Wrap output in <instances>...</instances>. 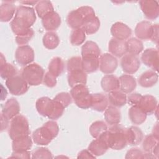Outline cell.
I'll return each mask as SVG.
<instances>
[{"mask_svg":"<svg viewBox=\"0 0 159 159\" xmlns=\"http://www.w3.org/2000/svg\"><path fill=\"white\" fill-rule=\"evenodd\" d=\"M36 16L33 8L19 6L13 20L11 22V27L12 32L16 35L22 34L28 31L34 24Z\"/></svg>","mask_w":159,"mask_h":159,"instance_id":"obj_1","label":"cell"},{"mask_svg":"<svg viewBox=\"0 0 159 159\" xmlns=\"http://www.w3.org/2000/svg\"><path fill=\"white\" fill-rule=\"evenodd\" d=\"M35 106L40 115L52 120L60 118L65 109V107L60 102L48 97H42L38 99Z\"/></svg>","mask_w":159,"mask_h":159,"instance_id":"obj_2","label":"cell"},{"mask_svg":"<svg viewBox=\"0 0 159 159\" xmlns=\"http://www.w3.org/2000/svg\"><path fill=\"white\" fill-rule=\"evenodd\" d=\"M58 131L57 123L53 120H49L33 132L32 139L37 145H47L57 136Z\"/></svg>","mask_w":159,"mask_h":159,"instance_id":"obj_3","label":"cell"},{"mask_svg":"<svg viewBox=\"0 0 159 159\" xmlns=\"http://www.w3.org/2000/svg\"><path fill=\"white\" fill-rule=\"evenodd\" d=\"M125 129L116 124L107 129L104 135L109 148L113 150H121L126 147L128 143Z\"/></svg>","mask_w":159,"mask_h":159,"instance_id":"obj_4","label":"cell"},{"mask_svg":"<svg viewBox=\"0 0 159 159\" xmlns=\"http://www.w3.org/2000/svg\"><path fill=\"white\" fill-rule=\"evenodd\" d=\"M95 16L93 9L89 6H81L71 11L68 15L66 22L68 25L73 29L81 28L84 22L89 18Z\"/></svg>","mask_w":159,"mask_h":159,"instance_id":"obj_5","label":"cell"},{"mask_svg":"<svg viewBox=\"0 0 159 159\" xmlns=\"http://www.w3.org/2000/svg\"><path fill=\"white\" fill-rule=\"evenodd\" d=\"M8 133L12 140L29 135V125L27 118L21 114H18L12 118L10 123Z\"/></svg>","mask_w":159,"mask_h":159,"instance_id":"obj_6","label":"cell"},{"mask_svg":"<svg viewBox=\"0 0 159 159\" xmlns=\"http://www.w3.org/2000/svg\"><path fill=\"white\" fill-rule=\"evenodd\" d=\"M21 76L29 85L37 86L43 81L44 70L37 63H30L23 68Z\"/></svg>","mask_w":159,"mask_h":159,"instance_id":"obj_7","label":"cell"},{"mask_svg":"<svg viewBox=\"0 0 159 159\" xmlns=\"http://www.w3.org/2000/svg\"><path fill=\"white\" fill-rule=\"evenodd\" d=\"M70 94L78 107L81 109H88L91 107V94L89 93L85 84H79L73 87Z\"/></svg>","mask_w":159,"mask_h":159,"instance_id":"obj_8","label":"cell"},{"mask_svg":"<svg viewBox=\"0 0 159 159\" xmlns=\"http://www.w3.org/2000/svg\"><path fill=\"white\" fill-rule=\"evenodd\" d=\"M28 83L21 75H16L6 81V86L9 90L11 94L19 96L25 94L29 88Z\"/></svg>","mask_w":159,"mask_h":159,"instance_id":"obj_9","label":"cell"},{"mask_svg":"<svg viewBox=\"0 0 159 159\" xmlns=\"http://www.w3.org/2000/svg\"><path fill=\"white\" fill-rule=\"evenodd\" d=\"M15 58L19 64L22 66H27L34 60V50L27 45L19 46L16 50Z\"/></svg>","mask_w":159,"mask_h":159,"instance_id":"obj_10","label":"cell"},{"mask_svg":"<svg viewBox=\"0 0 159 159\" xmlns=\"http://www.w3.org/2000/svg\"><path fill=\"white\" fill-rule=\"evenodd\" d=\"M117 58L110 53H104L99 57V69L105 74H111L114 72L117 67Z\"/></svg>","mask_w":159,"mask_h":159,"instance_id":"obj_11","label":"cell"},{"mask_svg":"<svg viewBox=\"0 0 159 159\" xmlns=\"http://www.w3.org/2000/svg\"><path fill=\"white\" fill-rule=\"evenodd\" d=\"M120 65L123 71L127 74L135 73L140 68L139 59L134 55L125 54L120 61Z\"/></svg>","mask_w":159,"mask_h":159,"instance_id":"obj_12","label":"cell"},{"mask_svg":"<svg viewBox=\"0 0 159 159\" xmlns=\"http://www.w3.org/2000/svg\"><path fill=\"white\" fill-rule=\"evenodd\" d=\"M140 7L145 15L148 19H155L159 15V6L156 1L142 0L139 1Z\"/></svg>","mask_w":159,"mask_h":159,"instance_id":"obj_13","label":"cell"},{"mask_svg":"<svg viewBox=\"0 0 159 159\" xmlns=\"http://www.w3.org/2000/svg\"><path fill=\"white\" fill-rule=\"evenodd\" d=\"M158 51L152 48L146 49L141 56L142 62L155 71L158 70Z\"/></svg>","mask_w":159,"mask_h":159,"instance_id":"obj_14","label":"cell"},{"mask_svg":"<svg viewBox=\"0 0 159 159\" xmlns=\"http://www.w3.org/2000/svg\"><path fill=\"white\" fill-rule=\"evenodd\" d=\"M105 132L99 137L96 138V139L92 141L88 146V150L95 157L102 155L109 148L105 138Z\"/></svg>","mask_w":159,"mask_h":159,"instance_id":"obj_15","label":"cell"},{"mask_svg":"<svg viewBox=\"0 0 159 159\" xmlns=\"http://www.w3.org/2000/svg\"><path fill=\"white\" fill-rule=\"evenodd\" d=\"M111 33L114 39L125 40L131 35L132 30L126 24L120 22H117L112 25Z\"/></svg>","mask_w":159,"mask_h":159,"instance_id":"obj_16","label":"cell"},{"mask_svg":"<svg viewBox=\"0 0 159 159\" xmlns=\"http://www.w3.org/2000/svg\"><path fill=\"white\" fill-rule=\"evenodd\" d=\"M43 27L49 32L57 29L61 24V18L58 13L52 11L42 19Z\"/></svg>","mask_w":159,"mask_h":159,"instance_id":"obj_17","label":"cell"},{"mask_svg":"<svg viewBox=\"0 0 159 159\" xmlns=\"http://www.w3.org/2000/svg\"><path fill=\"white\" fill-rule=\"evenodd\" d=\"M153 25L146 20L138 23L135 29V34L139 40L151 39Z\"/></svg>","mask_w":159,"mask_h":159,"instance_id":"obj_18","label":"cell"},{"mask_svg":"<svg viewBox=\"0 0 159 159\" xmlns=\"http://www.w3.org/2000/svg\"><path fill=\"white\" fill-rule=\"evenodd\" d=\"M142 111L147 115L155 113L157 109V101L156 98L150 94H147L142 96V98L138 105Z\"/></svg>","mask_w":159,"mask_h":159,"instance_id":"obj_19","label":"cell"},{"mask_svg":"<svg viewBox=\"0 0 159 159\" xmlns=\"http://www.w3.org/2000/svg\"><path fill=\"white\" fill-rule=\"evenodd\" d=\"M108 50L114 57H123L127 53L126 42L113 38L109 42Z\"/></svg>","mask_w":159,"mask_h":159,"instance_id":"obj_20","label":"cell"},{"mask_svg":"<svg viewBox=\"0 0 159 159\" xmlns=\"http://www.w3.org/2000/svg\"><path fill=\"white\" fill-rule=\"evenodd\" d=\"M19 111L20 106L18 101L14 98H11L8 99L4 105L2 114L9 120L18 115Z\"/></svg>","mask_w":159,"mask_h":159,"instance_id":"obj_21","label":"cell"},{"mask_svg":"<svg viewBox=\"0 0 159 159\" xmlns=\"http://www.w3.org/2000/svg\"><path fill=\"white\" fill-rule=\"evenodd\" d=\"M108 98L102 93L91 94V107L93 110L98 112H103L108 106Z\"/></svg>","mask_w":159,"mask_h":159,"instance_id":"obj_22","label":"cell"},{"mask_svg":"<svg viewBox=\"0 0 159 159\" xmlns=\"http://www.w3.org/2000/svg\"><path fill=\"white\" fill-rule=\"evenodd\" d=\"M82 68L85 73H93L99 67V57L94 55L81 57Z\"/></svg>","mask_w":159,"mask_h":159,"instance_id":"obj_23","label":"cell"},{"mask_svg":"<svg viewBox=\"0 0 159 159\" xmlns=\"http://www.w3.org/2000/svg\"><path fill=\"white\" fill-rule=\"evenodd\" d=\"M101 85L105 92L110 93L119 89V79L113 75H106L102 78Z\"/></svg>","mask_w":159,"mask_h":159,"instance_id":"obj_24","label":"cell"},{"mask_svg":"<svg viewBox=\"0 0 159 159\" xmlns=\"http://www.w3.org/2000/svg\"><path fill=\"white\" fill-rule=\"evenodd\" d=\"M87 75L83 70H77L70 71L68 75V82L71 87L79 84H86Z\"/></svg>","mask_w":159,"mask_h":159,"instance_id":"obj_25","label":"cell"},{"mask_svg":"<svg viewBox=\"0 0 159 159\" xmlns=\"http://www.w3.org/2000/svg\"><path fill=\"white\" fill-rule=\"evenodd\" d=\"M126 137L128 144L137 145L139 144L143 139V135L140 129L135 126H131L125 129Z\"/></svg>","mask_w":159,"mask_h":159,"instance_id":"obj_26","label":"cell"},{"mask_svg":"<svg viewBox=\"0 0 159 159\" xmlns=\"http://www.w3.org/2000/svg\"><path fill=\"white\" fill-rule=\"evenodd\" d=\"M158 76L153 70H148L143 73L139 78V84L143 88L154 86L158 81Z\"/></svg>","mask_w":159,"mask_h":159,"instance_id":"obj_27","label":"cell"},{"mask_svg":"<svg viewBox=\"0 0 159 159\" xmlns=\"http://www.w3.org/2000/svg\"><path fill=\"white\" fill-rule=\"evenodd\" d=\"M120 89L123 93H130L132 92L137 86L135 79L131 75H124L119 78Z\"/></svg>","mask_w":159,"mask_h":159,"instance_id":"obj_28","label":"cell"},{"mask_svg":"<svg viewBox=\"0 0 159 159\" xmlns=\"http://www.w3.org/2000/svg\"><path fill=\"white\" fill-rule=\"evenodd\" d=\"M129 116L131 122L136 125L142 124L147 118V114L138 106H133L129 109Z\"/></svg>","mask_w":159,"mask_h":159,"instance_id":"obj_29","label":"cell"},{"mask_svg":"<svg viewBox=\"0 0 159 159\" xmlns=\"http://www.w3.org/2000/svg\"><path fill=\"white\" fill-rule=\"evenodd\" d=\"M106 122L110 125H116L120 122V112L113 106H107L104 112Z\"/></svg>","mask_w":159,"mask_h":159,"instance_id":"obj_30","label":"cell"},{"mask_svg":"<svg viewBox=\"0 0 159 159\" xmlns=\"http://www.w3.org/2000/svg\"><path fill=\"white\" fill-rule=\"evenodd\" d=\"M108 101L112 106L116 107H120L126 104L127 96L122 91L116 90L109 93Z\"/></svg>","mask_w":159,"mask_h":159,"instance_id":"obj_31","label":"cell"},{"mask_svg":"<svg viewBox=\"0 0 159 159\" xmlns=\"http://www.w3.org/2000/svg\"><path fill=\"white\" fill-rule=\"evenodd\" d=\"M16 6L9 1L5 2L0 6V20L1 22H8L13 17Z\"/></svg>","mask_w":159,"mask_h":159,"instance_id":"obj_32","label":"cell"},{"mask_svg":"<svg viewBox=\"0 0 159 159\" xmlns=\"http://www.w3.org/2000/svg\"><path fill=\"white\" fill-rule=\"evenodd\" d=\"M32 145L31 137L28 135L12 140L13 151H25L30 149Z\"/></svg>","mask_w":159,"mask_h":159,"instance_id":"obj_33","label":"cell"},{"mask_svg":"<svg viewBox=\"0 0 159 159\" xmlns=\"http://www.w3.org/2000/svg\"><path fill=\"white\" fill-rule=\"evenodd\" d=\"M65 69V64L62 59L60 57H55L51 60L48 65V71L58 77L62 74Z\"/></svg>","mask_w":159,"mask_h":159,"instance_id":"obj_34","label":"cell"},{"mask_svg":"<svg viewBox=\"0 0 159 159\" xmlns=\"http://www.w3.org/2000/svg\"><path fill=\"white\" fill-rule=\"evenodd\" d=\"M100 27V21L96 16L88 19L83 24L81 28L88 35L96 33Z\"/></svg>","mask_w":159,"mask_h":159,"instance_id":"obj_35","label":"cell"},{"mask_svg":"<svg viewBox=\"0 0 159 159\" xmlns=\"http://www.w3.org/2000/svg\"><path fill=\"white\" fill-rule=\"evenodd\" d=\"M43 44L45 48L52 50L58 47L60 43V39L54 32H48L43 37Z\"/></svg>","mask_w":159,"mask_h":159,"instance_id":"obj_36","label":"cell"},{"mask_svg":"<svg viewBox=\"0 0 159 159\" xmlns=\"http://www.w3.org/2000/svg\"><path fill=\"white\" fill-rule=\"evenodd\" d=\"M127 52L128 53L137 55L141 53L143 50L142 42L136 38H130L126 42Z\"/></svg>","mask_w":159,"mask_h":159,"instance_id":"obj_37","label":"cell"},{"mask_svg":"<svg viewBox=\"0 0 159 159\" xmlns=\"http://www.w3.org/2000/svg\"><path fill=\"white\" fill-rule=\"evenodd\" d=\"M100 55L101 51L99 47L93 41H87L82 47L81 57L94 55L99 57Z\"/></svg>","mask_w":159,"mask_h":159,"instance_id":"obj_38","label":"cell"},{"mask_svg":"<svg viewBox=\"0 0 159 159\" xmlns=\"http://www.w3.org/2000/svg\"><path fill=\"white\" fill-rule=\"evenodd\" d=\"M35 11L39 17L42 19L48 13L53 11V7L50 1H38L35 6Z\"/></svg>","mask_w":159,"mask_h":159,"instance_id":"obj_39","label":"cell"},{"mask_svg":"<svg viewBox=\"0 0 159 159\" xmlns=\"http://www.w3.org/2000/svg\"><path fill=\"white\" fill-rule=\"evenodd\" d=\"M107 130L106 123L102 120H97L93 122L89 127V132L94 138H98Z\"/></svg>","mask_w":159,"mask_h":159,"instance_id":"obj_40","label":"cell"},{"mask_svg":"<svg viewBox=\"0 0 159 159\" xmlns=\"http://www.w3.org/2000/svg\"><path fill=\"white\" fill-rule=\"evenodd\" d=\"M86 39V33L82 28L74 29L70 35V42L73 45L82 44Z\"/></svg>","mask_w":159,"mask_h":159,"instance_id":"obj_41","label":"cell"},{"mask_svg":"<svg viewBox=\"0 0 159 159\" xmlns=\"http://www.w3.org/2000/svg\"><path fill=\"white\" fill-rule=\"evenodd\" d=\"M0 75L1 78L7 80L12 76H14L17 73V68L11 63H6L2 66H0Z\"/></svg>","mask_w":159,"mask_h":159,"instance_id":"obj_42","label":"cell"},{"mask_svg":"<svg viewBox=\"0 0 159 159\" xmlns=\"http://www.w3.org/2000/svg\"><path fill=\"white\" fill-rule=\"evenodd\" d=\"M158 144V139L156 138L152 134L147 135L143 141L142 147L146 153L152 154V150L154 147Z\"/></svg>","mask_w":159,"mask_h":159,"instance_id":"obj_43","label":"cell"},{"mask_svg":"<svg viewBox=\"0 0 159 159\" xmlns=\"http://www.w3.org/2000/svg\"><path fill=\"white\" fill-rule=\"evenodd\" d=\"M34 34V32L32 29L22 34L16 35V41L17 44L21 45H25L32 39Z\"/></svg>","mask_w":159,"mask_h":159,"instance_id":"obj_44","label":"cell"},{"mask_svg":"<svg viewBox=\"0 0 159 159\" xmlns=\"http://www.w3.org/2000/svg\"><path fill=\"white\" fill-rule=\"evenodd\" d=\"M67 70L68 72L77 70H83L81 58L80 57L70 58L67 63Z\"/></svg>","mask_w":159,"mask_h":159,"instance_id":"obj_45","label":"cell"},{"mask_svg":"<svg viewBox=\"0 0 159 159\" xmlns=\"http://www.w3.org/2000/svg\"><path fill=\"white\" fill-rule=\"evenodd\" d=\"M55 101L60 102L65 108L68 107L72 101V98L71 94L68 93L62 92L58 93L53 99Z\"/></svg>","mask_w":159,"mask_h":159,"instance_id":"obj_46","label":"cell"},{"mask_svg":"<svg viewBox=\"0 0 159 159\" xmlns=\"http://www.w3.org/2000/svg\"><path fill=\"white\" fill-rule=\"evenodd\" d=\"M32 158H51L52 154L50 150L46 148H38L32 153Z\"/></svg>","mask_w":159,"mask_h":159,"instance_id":"obj_47","label":"cell"},{"mask_svg":"<svg viewBox=\"0 0 159 159\" xmlns=\"http://www.w3.org/2000/svg\"><path fill=\"white\" fill-rule=\"evenodd\" d=\"M144 154L139 148H132L129 150L125 155V158H144Z\"/></svg>","mask_w":159,"mask_h":159,"instance_id":"obj_48","label":"cell"},{"mask_svg":"<svg viewBox=\"0 0 159 159\" xmlns=\"http://www.w3.org/2000/svg\"><path fill=\"white\" fill-rule=\"evenodd\" d=\"M56 78L57 77H55L54 75H53L49 71H48L44 75L43 82L47 86H48L49 88H53L57 84Z\"/></svg>","mask_w":159,"mask_h":159,"instance_id":"obj_49","label":"cell"},{"mask_svg":"<svg viewBox=\"0 0 159 159\" xmlns=\"http://www.w3.org/2000/svg\"><path fill=\"white\" fill-rule=\"evenodd\" d=\"M142 96L140 94L132 93L128 96V99H127V101L132 106H138L139 104V102L142 98Z\"/></svg>","mask_w":159,"mask_h":159,"instance_id":"obj_50","label":"cell"},{"mask_svg":"<svg viewBox=\"0 0 159 159\" xmlns=\"http://www.w3.org/2000/svg\"><path fill=\"white\" fill-rule=\"evenodd\" d=\"M11 158H30V153L28 150L25 151H13Z\"/></svg>","mask_w":159,"mask_h":159,"instance_id":"obj_51","label":"cell"},{"mask_svg":"<svg viewBox=\"0 0 159 159\" xmlns=\"http://www.w3.org/2000/svg\"><path fill=\"white\" fill-rule=\"evenodd\" d=\"M151 40L153 42L156 43L157 45H158V24L153 25V32H152Z\"/></svg>","mask_w":159,"mask_h":159,"instance_id":"obj_52","label":"cell"},{"mask_svg":"<svg viewBox=\"0 0 159 159\" xmlns=\"http://www.w3.org/2000/svg\"><path fill=\"white\" fill-rule=\"evenodd\" d=\"M78 158H95L96 157L93 155L88 150H84L78 153Z\"/></svg>","mask_w":159,"mask_h":159,"instance_id":"obj_53","label":"cell"},{"mask_svg":"<svg viewBox=\"0 0 159 159\" xmlns=\"http://www.w3.org/2000/svg\"><path fill=\"white\" fill-rule=\"evenodd\" d=\"M9 124V119L4 116L2 114H1V131H3L4 129L6 130Z\"/></svg>","mask_w":159,"mask_h":159,"instance_id":"obj_54","label":"cell"},{"mask_svg":"<svg viewBox=\"0 0 159 159\" xmlns=\"http://www.w3.org/2000/svg\"><path fill=\"white\" fill-rule=\"evenodd\" d=\"M152 135L153 136H155L156 138L158 139V123H156L153 127V129L152 130Z\"/></svg>","mask_w":159,"mask_h":159,"instance_id":"obj_55","label":"cell"},{"mask_svg":"<svg viewBox=\"0 0 159 159\" xmlns=\"http://www.w3.org/2000/svg\"><path fill=\"white\" fill-rule=\"evenodd\" d=\"M38 2V1H20V3L21 4H27V5H32V6H34V5H36L37 3Z\"/></svg>","mask_w":159,"mask_h":159,"instance_id":"obj_56","label":"cell"}]
</instances>
